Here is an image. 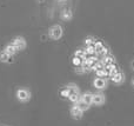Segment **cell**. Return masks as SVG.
<instances>
[{
	"label": "cell",
	"instance_id": "6da1fadb",
	"mask_svg": "<svg viewBox=\"0 0 134 126\" xmlns=\"http://www.w3.org/2000/svg\"><path fill=\"white\" fill-rule=\"evenodd\" d=\"M48 34H49V37H51L52 39L58 40V39H60L61 35H63V28H61L60 25H54V26H52V27L49 28Z\"/></svg>",
	"mask_w": 134,
	"mask_h": 126
},
{
	"label": "cell",
	"instance_id": "7a4b0ae2",
	"mask_svg": "<svg viewBox=\"0 0 134 126\" xmlns=\"http://www.w3.org/2000/svg\"><path fill=\"white\" fill-rule=\"evenodd\" d=\"M94 48H95V53H97V56L105 57L106 54H108V50H107V47L105 46L101 41H95L94 42Z\"/></svg>",
	"mask_w": 134,
	"mask_h": 126
},
{
	"label": "cell",
	"instance_id": "3957f363",
	"mask_svg": "<svg viewBox=\"0 0 134 126\" xmlns=\"http://www.w3.org/2000/svg\"><path fill=\"white\" fill-rule=\"evenodd\" d=\"M12 44L14 45V46L18 48V51L19 50H24L26 47V41H25V39L24 38H21V37H16L15 39H13V41H12Z\"/></svg>",
	"mask_w": 134,
	"mask_h": 126
},
{
	"label": "cell",
	"instance_id": "277c9868",
	"mask_svg": "<svg viewBox=\"0 0 134 126\" xmlns=\"http://www.w3.org/2000/svg\"><path fill=\"white\" fill-rule=\"evenodd\" d=\"M16 96H18L19 100H21V101H26L28 98H30V93H28L26 90H19Z\"/></svg>",
	"mask_w": 134,
	"mask_h": 126
},
{
	"label": "cell",
	"instance_id": "5b68a950",
	"mask_svg": "<svg viewBox=\"0 0 134 126\" xmlns=\"http://www.w3.org/2000/svg\"><path fill=\"white\" fill-rule=\"evenodd\" d=\"M0 60L4 61V63H12V61H13V58H12V56H9L8 53L2 51V52H0Z\"/></svg>",
	"mask_w": 134,
	"mask_h": 126
},
{
	"label": "cell",
	"instance_id": "8992f818",
	"mask_svg": "<svg viewBox=\"0 0 134 126\" xmlns=\"http://www.w3.org/2000/svg\"><path fill=\"white\" fill-rule=\"evenodd\" d=\"M94 86L100 90L105 89V86H106V80H105L104 78H97V79L94 80Z\"/></svg>",
	"mask_w": 134,
	"mask_h": 126
},
{
	"label": "cell",
	"instance_id": "52a82bcc",
	"mask_svg": "<svg viewBox=\"0 0 134 126\" xmlns=\"http://www.w3.org/2000/svg\"><path fill=\"white\" fill-rule=\"evenodd\" d=\"M71 112H72V114H73V117L75 118V119H80L81 116H82V111H81L78 106H74V107L72 108Z\"/></svg>",
	"mask_w": 134,
	"mask_h": 126
},
{
	"label": "cell",
	"instance_id": "ba28073f",
	"mask_svg": "<svg viewBox=\"0 0 134 126\" xmlns=\"http://www.w3.org/2000/svg\"><path fill=\"white\" fill-rule=\"evenodd\" d=\"M16 51H18V48H16L15 46H14L13 44H9L6 46V48H5V52L6 53H8L9 56H13V54L16 53Z\"/></svg>",
	"mask_w": 134,
	"mask_h": 126
},
{
	"label": "cell",
	"instance_id": "9c48e42d",
	"mask_svg": "<svg viewBox=\"0 0 134 126\" xmlns=\"http://www.w3.org/2000/svg\"><path fill=\"white\" fill-rule=\"evenodd\" d=\"M102 63L105 64V66L111 65V64H114V57L111 56V54H106V56L104 57V59H102Z\"/></svg>",
	"mask_w": 134,
	"mask_h": 126
},
{
	"label": "cell",
	"instance_id": "30bf717a",
	"mask_svg": "<svg viewBox=\"0 0 134 126\" xmlns=\"http://www.w3.org/2000/svg\"><path fill=\"white\" fill-rule=\"evenodd\" d=\"M105 101V98L102 94H94L93 96V103L97 104V105H100V104H102Z\"/></svg>",
	"mask_w": 134,
	"mask_h": 126
},
{
	"label": "cell",
	"instance_id": "8fae6325",
	"mask_svg": "<svg viewBox=\"0 0 134 126\" xmlns=\"http://www.w3.org/2000/svg\"><path fill=\"white\" fill-rule=\"evenodd\" d=\"M112 80H113L114 83H116V84H119V83H121L124 80V74L118 71V73H116L114 77H112Z\"/></svg>",
	"mask_w": 134,
	"mask_h": 126
},
{
	"label": "cell",
	"instance_id": "7c38bea8",
	"mask_svg": "<svg viewBox=\"0 0 134 126\" xmlns=\"http://www.w3.org/2000/svg\"><path fill=\"white\" fill-rule=\"evenodd\" d=\"M61 18H63L64 20H69V19L72 18V12L69 11V9H64V11L61 12Z\"/></svg>",
	"mask_w": 134,
	"mask_h": 126
},
{
	"label": "cell",
	"instance_id": "4fadbf2b",
	"mask_svg": "<svg viewBox=\"0 0 134 126\" xmlns=\"http://www.w3.org/2000/svg\"><path fill=\"white\" fill-rule=\"evenodd\" d=\"M82 100L85 101L86 104H88V105H91V104L93 103V96H92V94H90V93H86V94H83V96H82Z\"/></svg>",
	"mask_w": 134,
	"mask_h": 126
},
{
	"label": "cell",
	"instance_id": "5bb4252c",
	"mask_svg": "<svg viewBox=\"0 0 134 126\" xmlns=\"http://www.w3.org/2000/svg\"><path fill=\"white\" fill-rule=\"evenodd\" d=\"M85 52H86V54L87 56H95V48H94V45H90V46H87L86 47V50H85Z\"/></svg>",
	"mask_w": 134,
	"mask_h": 126
},
{
	"label": "cell",
	"instance_id": "9a60e30c",
	"mask_svg": "<svg viewBox=\"0 0 134 126\" xmlns=\"http://www.w3.org/2000/svg\"><path fill=\"white\" fill-rule=\"evenodd\" d=\"M76 106H78V107L80 108L81 111H86L88 108V104H86L85 101L82 100V99H81V100H79L78 103H76Z\"/></svg>",
	"mask_w": 134,
	"mask_h": 126
},
{
	"label": "cell",
	"instance_id": "2e32d148",
	"mask_svg": "<svg viewBox=\"0 0 134 126\" xmlns=\"http://www.w3.org/2000/svg\"><path fill=\"white\" fill-rule=\"evenodd\" d=\"M75 57L80 58L81 60H85L86 57H87V54H86V52H85V51H82V50H78V51L75 52Z\"/></svg>",
	"mask_w": 134,
	"mask_h": 126
},
{
	"label": "cell",
	"instance_id": "e0dca14e",
	"mask_svg": "<svg viewBox=\"0 0 134 126\" xmlns=\"http://www.w3.org/2000/svg\"><path fill=\"white\" fill-rule=\"evenodd\" d=\"M69 100L72 101V103H78L79 100H80V98H79V93H72L68 96Z\"/></svg>",
	"mask_w": 134,
	"mask_h": 126
},
{
	"label": "cell",
	"instance_id": "ac0fdd59",
	"mask_svg": "<svg viewBox=\"0 0 134 126\" xmlns=\"http://www.w3.org/2000/svg\"><path fill=\"white\" fill-rule=\"evenodd\" d=\"M72 61H73V65L75 66V67L76 66H80L81 63H82V60H81L80 58H78V57H75V56H74V58H73V60Z\"/></svg>",
	"mask_w": 134,
	"mask_h": 126
},
{
	"label": "cell",
	"instance_id": "d6986e66",
	"mask_svg": "<svg viewBox=\"0 0 134 126\" xmlns=\"http://www.w3.org/2000/svg\"><path fill=\"white\" fill-rule=\"evenodd\" d=\"M60 96L63 97V98H68L69 96V90L68 89H64L60 91Z\"/></svg>",
	"mask_w": 134,
	"mask_h": 126
},
{
	"label": "cell",
	"instance_id": "ffe728a7",
	"mask_svg": "<svg viewBox=\"0 0 134 126\" xmlns=\"http://www.w3.org/2000/svg\"><path fill=\"white\" fill-rule=\"evenodd\" d=\"M105 68V67H104ZM104 68H101V70H97L95 72H97V75L99 78H104V77H106V73H105V70Z\"/></svg>",
	"mask_w": 134,
	"mask_h": 126
},
{
	"label": "cell",
	"instance_id": "44dd1931",
	"mask_svg": "<svg viewBox=\"0 0 134 126\" xmlns=\"http://www.w3.org/2000/svg\"><path fill=\"white\" fill-rule=\"evenodd\" d=\"M94 39L93 38H87V39L85 40V44H86V46H90V45H94Z\"/></svg>",
	"mask_w": 134,
	"mask_h": 126
},
{
	"label": "cell",
	"instance_id": "7402d4cb",
	"mask_svg": "<svg viewBox=\"0 0 134 126\" xmlns=\"http://www.w3.org/2000/svg\"><path fill=\"white\" fill-rule=\"evenodd\" d=\"M75 72H76V73H83V72H85V68H83L81 65H80V66H76Z\"/></svg>",
	"mask_w": 134,
	"mask_h": 126
},
{
	"label": "cell",
	"instance_id": "603a6c76",
	"mask_svg": "<svg viewBox=\"0 0 134 126\" xmlns=\"http://www.w3.org/2000/svg\"><path fill=\"white\" fill-rule=\"evenodd\" d=\"M116 73H118V70H116V68H113V70H111V73H109V77H114V75L116 74Z\"/></svg>",
	"mask_w": 134,
	"mask_h": 126
},
{
	"label": "cell",
	"instance_id": "cb8c5ba5",
	"mask_svg": "<svg viewBox=\"0 0 134 126\" xmlns=\"http://www.w3.org/2000/svg\"><path fill=\"white\" fill-rule=\"evenodd\" d=\"M132 67H133V70H134V60L132 61Z\"/></svg>",
	"mask_w": 134,
	"mask_h": 126
},
{
	"label": "cell",
	"instance_id": "d4e9b609",
	"mask_svg": "<svg viewBox=\"0 0 134 126\" xmlns=\"http://www.w3.org/2000/svg\"><path fill=\"white\" fill-rule=\"evenodd\" d=\"M38 1H39V2H44L45 0H38Z\"/></svg>",
	"mask_w": 134,
	"mask_h": 126
},
{
	"label": "cell",
	"instance_id": "484cf974",
	"mask_svg": "<svg viewBox=\"0 0 134 126\" xmlns=\"http://www.w3.org/2000/svg\"><path fill=\"white\" fill-rule=\"evenodd\" d=\"M133 85H134V80H133Z\"/></svg>",
	"mask_w": 134,
	"mask_h": 126
},
{
	"label": "cell",
	"instance_id": "4316f807",
	"mask_svg": "<svg viewBox=\"0 0 134 126\" xmlns=\"http://www.w3.org/2000/svg\"><path fill=\"white\" fill-rule=\"evenodd\" d=\"M59 1H63V0H59Z\"/></svg>",
	"mask_w": 134,
	"mask_h": 126
}]
</instances>
